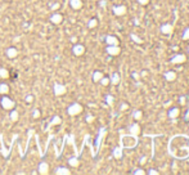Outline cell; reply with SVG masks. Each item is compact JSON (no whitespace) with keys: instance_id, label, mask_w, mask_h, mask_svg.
<instances>
[{"instance_id":"cell-1","label":"cell","mask_w":189,"mask_h":175,"mask_svg":"<svg viewBox=\"0 0 189 175\" xmlns=\"http://www.w3.org/2000/svg\"><path fill=\"white\" fill-rule=\"evenodd\" d=\"M0 104L4 109H12L16 107V103H14V100H12L9 97H2V100H0Z\"/></svg>"},{"instance_id":"cell-2","label":"cell","mask_w":189,"mask_h":175,"mask_svg":"<svg viewBox=\"0 0 189 175\" xmlns=\"http://www.w3.org/2000/svg\"><path fill=\"white\" fill-rule=\"evenodd\" d=\"M81 109H82V107L80 106V104H77V103L71 104V106L68 107V113H70V115H77V113L81 112Z\"/></svg>"},{"instance_id":"cell-3","label":"cell","mask_w":189,"mask_h":175,"mask_svg":"<svg viewBox=\"0 0 189 175\" xmlns=\"http://www.w3.org/2000/svg\"><path fill=\"white\" fill-rule=\"evenodd\" d=\"M53 89H54V96H57V97L66 93V88H64L63 85H61V84H54Z\"/></svg>"},{"instance_id":"cell-4","label":"cell","mask_w":189,"mask_h":175,"mask_svg":"<svg viewBox=\"0 0 189 175\" xmlns=\"http://www.w3.org/2000/svg\"><path fill=\"white\" fill-rule=\"evenodd\" d=\"M50 21H52L54 25H59L61 22L63 21V17H62V14H59V13H54L53 16L50 17Z\"/></svg>"},{"instance_id":"cell-5","label":"cell","mask_w":189,"mask_h":175,"mask_svg":"<svg viewBox=\"0 0 189 175\" xmlns=\"http://www.w3.org/2000/svg\"><path fill=\"white\" fill-rule=\"evenodd\" d=\"M39 173L40 174H48L49 173V165L46 162H41L39 165Z\"/></svg>"},{"instance_id":"cell-6","label":"cell","mask_w":189,"mask_h":175,"mask_svg":"<svg viewBox=\"0 0 189 175\" xmlns=\"http://www.w3.org/2000/svg\"><path fill=\"white\" fill-rule=\"evenodd\" d=\"M84 53V47L80 45V44H76V45H74V54L75 55H81Z\"/></svg>"},{"instance_id":"cell-7","label":"cell","mask_w":189,"mask_h":175,"mask_svg":"<svg viewBox=\"0 0 189 175\" xmlns=\"http://www.w3.org/2000/svg\"><path fill=\"white\" fill-rule=\"evenodd\" d=\"M17 54H18V52H17L16 48H8L6 49V55H8L9 58H16Z\"/></svg>"},{"instance_id":"cell-8","label":"cell","mask_w":189,"mask_h":175,"mask_svg":"<svg viewBox=\"0 0 189 175\" xmlns=\"http://www.w3.org/2000/svg\"><path fill=\"white\" fill-rule=\"evenodd\" d=\"M8 92H9L8 84H5V83H2V84H0V94H6Z\"/></svg>"},{"instance_id":"cell-9","label":"cell","mask_w":189,"mask_h":175,"mask_svg":"<svg viewBox=\"0 0 189 175\" xmlns=\"http://www.w3.org/2000/svg\"><path fill=\"white\" fill-rule=\"evenodd\" d=\"M57 175H59V174H66V175H68V174H71V171L68 170V169H66V167H58V169L54 171Z\"/></svg>"},{"instance_id":"cell-10","label":"cell","mask_w":189,"mask_h":175,"mask_svg":"<svg viewBox=\"0 0 189 175\" xmlns=\"http://www.w3.org/2000/svg\"><path fill=\"white\" fill-rule=\"evenodd\" d=\"M71 6L74 9H80L81 8V0H71Z\"/></svg>"},{"instance_id":"cell-11","label":"cell","mask_w":189,"mask_h":175,"mask_svg":"<svg viewBox=\"0 0 189 175\" xmlns=\"http://www.w3.org/2000/svg\"><path fill=\"white\" fill-rule=\"evenodd\" d=\"M18 116H19V115H18V112H17L16 109L13 108V109H12V112H10V115H9L10 120H12V121H17V120H18Z\"/></svg>"},{"instance_id":"cell-12","label":"cell","mask_w":189,"mask_h":175,"mask_svg":"<svg viewBox=\"0 0 189 175\" xmlns=\"http://www.w3.org/2000/svg\"><path fill=\"white\" fill-rule=\"evenodd\" d=\"M0 77H3V79L9 77V72H8V70H5V68H0Z\"/></svg>"},{"instance_id":"cell-13","label":"cell","mask_w":189,"mask_h":175,"mask_svg":"<svg viewBox=\"0 0 189 175\" xmlns=\"http://www.w3.org/2000/svg\"><path fill=\"white\" fill-rule=\"evenodd\" d=\"M70 165H72V166H77L78 165V161L76 158H71L70 160Z\"/></svg>"},{"instance_id":"cell-14","label":"cell","mask_w":189,"mask_h":175,"mask_svg":"<svg viewBox=\"0 0 189 175\" xmlns=\"http://www.w3.org/2000/svg\"><path fill=\"white\" fill-rule=\"evenodd\" d=\"M61 122V119L58 117V116H55V117L53 119V121H52V125H55V124H59Z\"/></svg>"},{"instance_id":"cell-15","label":"cell","mask_w":189,"mask_h":175,"mask_svg":"<svg viewBox=\"0 0 189 175\" xmlns=\"http://www.w3.org/2000/svg\"><path fill=\"white\" fill-rule=\"evenodd\" d=\"M32 116H34L35 119H38L39 116H40V111H39V109H35V111L32 112Z\"/></svg>"},{"instance_id":"cell-16","label":"cell","mask_w":189,"mask_h":175,"mask_svg":"<svg viewBox=\"0 0 189 175\" xmlns=\"http://www.w3.org/2000/svg\"><path fill=\"white\" fill-rule=\"evenodd\" d=\"M50 8H52V9H58V8H59V4H58V3H54V5H53V4L50 5Z\"/></svg>"},{"instance_id":"cell-17","label":"cell","mask_w":189,"mask_h":175,"mask_svg":"<svg viewBox=\"0 0 189 175\" xmlns=\"http://www.w3.org/2000/svg\"><path fill=\"white\" fill-rule=\"evenodd\" d=\"M100 76H102V74H99V72H95V74H94V80L100 79Z\"/></svg>"},{"instance_id":"cell-18","label":"cell","mask_w":189,"mask_h":175,"mask_svg":"<svg viewBox=\"0 0 189 175\" xmlns=\"http://www.w3.org/2000/svg\"><path fill=\"white\" fill-rule=\"evenodd\" d=\"M97 25V21L95 19H93V21H90V23H89V27H94Z\"/></svg>"},{"instance_id":"cell-19","label":"cell","mask_w":189,"mask_h":175,"mask_svg":"<svg viewBox=\"0 0 189 175\" xmlns=\"http://www.w3.org/2000/svg\"><path fill=\"white\" fill-rule=\"evenodd\" d=\"M26 100L30 103V102H32L34 100V98H32V96H27V98H26Z\"/></svg>"}]
</instances>
